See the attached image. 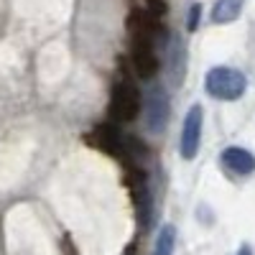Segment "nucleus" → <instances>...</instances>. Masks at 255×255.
Returning <instances> with one entry per match:
<instances>
[{"mask_svg":"<svg viewBox=\"0 0 255 255\" xmlns=\"http://www.w3.org/2000/svg\"><path fill=\"white\" fill-rule=\"evenodd\" d=\"M199 143H202V108L194 105L181 125V140H179V151L186 161H191L199 151Z\"/></svg>","mask_w":255,"mask_h":255,"instance_id":"7ed1b4c3","label":"nucleus"},{"mask_svg":"<svg viewBox=\"0 0 255 255\" xmlns=\"http://www.w3.org/2000/svg\"><path fill=\"white\" fill-rule=\"evenodd\" d=\"M174 245H176V227L174 225H163L161 232H158L153 255H174Z\"/></svg>","mask_w":255,"mask_h":255,"instance_id":"0eeeda50","label":"nucleus"},{"mask_svg":"<svg viewBox=\"0 0 255 255\" xmlns=\"http://www.w3.org/2000/svg\"><path fill=\"white\" fill-rule=\"evenodd\" d=\"M143 100H140V90L130 77H120L113 87V97H110V118L113 123H133L140 115Z\"/></svg>","mask_w":255,"mask_h":255,"instance_id":"f257e3e1","label":"nucleus"},{"mask_svg":"<svg viewBox=\"0 0 255 255\" xmlns=\"http://www.w3.org/2000/svg\"><path fill=\"white\" fill-rule=\"evenodd\" d=\"M243 3L245 0H217L215 8H212V20L215 23H230V20H235L243 10Z\"/></svg>","mask_w":255,"mask_h":255,"instance_id":"423d86ee","label":"nucleus"},{"mask_svg":"<svg viewBox=\"0 0 255 255\" xmlns=\"http://www.w3.org/2000/svg\"><path fill=\"white\" fill-rule=\"evenodd\" d=\"M222 163L238 176H248L255 171V156L250 151H245V148H238V145L227 148L222 153Z\"/></svg>","mask_w":255,"mask_h":255,"instance_id":"39448f33","label":"nucleus"},{"mask_svg":"<svg viewBox=\"0 0 255 255\" xmlns=\"http://www.w3.org/2000/svg\"><path fill=\"white\" fill-rule=\"evenodd\" d=\"M197 15H199V5L191 8V18H189V28H194L197 26Z\"/></svg>","mask_w":255,"mask_h":255,"instance_id":"6e6552de","label":"nucleus"},{"mask_svg":"<svg viewBox=\"0 0 255 255\" xmlns=\"http://www.w3.org/2000/svg\"><path fill=\"white\" fill-rule=\"evenodd\" d=\"M248 87L245 74L230 67H215L207 74V92L217 100H238Z\"/></svg>","mask_w":255,"mask_h":255,"instance_id":"f03ea898","label":"nucleus"},{"mask_svg":"<svg viewBox=\"0 0 255 255\" xmlns=\"http://www.w3.org/2000/svg\"><path fill=\"white\" fill-rule=\"evenodd\" d=\"M168 113H171V105H168V97L161 87H153L148 92V100H145V125L151 133H161L166 128V120H168Z\"/></svg>","mask_w":255,"mask_h":255,"instance_id":"20e7f679","label":"nucleus"},{"mask_svg":"<svg viewBox=\"0 0 255 255\" xmlns=\"http://www.w3.org/2000/svg\"><path fill=\"white\" fill-rule=\"evenodd\" d=\"M238 255H253V250H250V245H243V248L238 250Z\"/></svg>","mask_w":255,"mask_h":255,"instance_id":"1a4fd4ad","label":"nucleus"}]
</instances>
